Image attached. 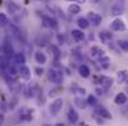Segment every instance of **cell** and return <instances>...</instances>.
<instances>
[{"label": "cell", "instance_id": "1", "mask_svg": "<svg viewBox=\"0 0 128 126\" xmlns=\"http://www.w3.org/2000/svg\"><path fill=\"white\" fill-rule=\"evenodd\" d=\"M47 77L48 79L55 84H61L64 81V77H62V73L60 71H56L54 68H50L48 69V73H47Z\"/></svg>", "mask_w": 128, "mask_h": 126}, {"label": "cell", "instance_id": "2", "mask_svg": "<svg viewBox=\"0 0 128 126\" xmlns=\"http://www.w3.org/2000/svg\"><path fill=\"white\" fill-rule=\"evenodd\" d=\"M1 49H2V57H5V58H8V59H9L11 56H14V54H15V53H14L12 44H11V42L9 41L8 39H6V40H4Z\"/></svg>", "mask_w": 128, "mask_h": 126}, {"label": "cell", "instance_id": "3", "mask_svg": "<svg viewBox=\"0 0 128 126\" xmlns=\"http://www.w3.org/2000/svg\"><path fill=\"white\" fill-rule=\"evenodd\" d=\"M124 11H126V6L122 1L114 2L111 7V15H113V16H121L124 14Z\"/></svg>", "mask_w": 128, "mask_h": 126}, {"label": "cell", "instance_id": "4", "mask_svg": "<svg viewBox=\"0 0 128 126\" xmlns=\"http://www.w3.org/2000/svg\"><path fill=\"white\" fill-rule=\"evenodd\" d=\"M87 20H88V22H90L92 26H98V25L102 22L101 15L96 14L94 11H90V12L87 14Z\"/></svg>", "mask_w": 128, "mask_h": 126}, {"label": "cell", "instance_id": "5", "mask_svg": "<svg viewBox=\"0 0 128 126\" xmlns=\"http://www.w3.org/2000/svg\"><path fill=\"white\" fill-rule=\"evenodd\" d=\"M111 30L112 31H124L126 30V24L121 19H114L111 22Z\"/></svg>", "mask_w": 128, "mask_h": 126}, {"label": "cell", "instance_id": "6", "mask_svg": "<svg viewBox=\"0 0 128 126\" xmlns=\"http://www.w3.org/2000/svg\"><path fill=\"white\" fill-rule=\"evenodd\" d=\"M64 106V100L62 99H56L54 103H51V106H50V113L52 115H57L58 111L62 109Z\"/></svg>", "mask_w": 128, "mask_h": 126}, {"label": "cell", "instance_id": "7", "mask_svg": "<svg viewBox=\"0 0 128 126\" xmlns=\"http://www.w3.org/2000/svg\"><path fill=\"white\" fill-rule=\"evenodd\" d=\"M32 111L31 109H28V108H24L20 110V114H19V118L21 121H31L32 120Z\"/></svg>", "mask_w": 128, "mask_h": 126}, {"label": "cell", "instance_id": "8", "mask_svg": "<svg viewBox=\"0 0 128 126\" xmlns=\"http://www.w3.org/2000/svg\"><path fill=\"white\" fill-rule=\"evenodd\" d=\"M100 83H101L102 89H104V90L107 91V90L112 86V84H113V78L107 77V76H101V77H100Z\"/></svg>", "mask_w": 128, "mask_h": 126}, {"label": "cell", "instance_id": "9", "mask_svg": "<svg viewBox=\"0 0 128 126\" xmlns=\"http://www.w3.org/2000/svg\"><path fill=\"white\" fill-rule=\"evenodd\" d=\"M19 74L21 76V78H24L25 81H29L31 78V71L26 64H22L19 67Z\"/></svg>", "mask_w": 128, "mask_h": 126}, {"label": "cell", "instance_id": "10", "mask_svg": "<svg viewBox=\"0 0 128 126\" xmlns=\"http://www.w3.org/2000/svg\"><path fill=\"white\" fill-rule=\"evenodd\" d=\"M42 24L45 27H50V29H57V21L51 17V16H44L42 17Z\"/></svg>", "mask_w": 128, "mask_h": 126}, {"label": "cell", "instance_id": "11", "mask_svg": "<svg viewBox=\"0 0 128 126\" xmlns=\"http://www.w3.org/2000/svg\"><path fill=\"white\" fill-rule=\"evenodd\" d=\"M94 113H96V115H98V116H101L103 119H112V114L103 106H98Z\"/></svg>", "mask_w": 128, "mask_h": 126}, {"label": "cell", "instance_id": "12", "mask_svg": "<svg viewBox=\"0 0 128 126\" xmlns=\"http://www.w3.org/2000/svg\"><path fill=\"white\" fill-rule=\"evenodd\" d=\"M117 82L118 83H127L128 82V71L122 69L117 72Z\"/></svg>", "mask_w": 128, "mask_h": 126}, {"label": "cell", "instance_id": "13", "mask_svg": "<svg viewBox=\"0 0 128 126\" xmlns=\"http://www.w3.org/2000/svg\"><path fill=\"white\" fill-rule=\"evenodd\" d=\"M6 10H8L9 14H16L18 11H20V6L14 1H8L6 2Z\"/></svg>", "mask_w": 128, "mask_h": 126}, {"label": "cell", "instance_id": "14", "mask_svg": "<svg viewBox=\"0 0 128 126\" xmlns=\"http://www.w3.org/2000/svg\"><path fill=\"white\" fill-rule=\"evenodd\" d=\"M35 61H36L38 64L42 66V64H45V63L47 62V57H46V54H45L44 52L38 51V52H35Z\"/></svg>", "mask_w": 128, "mask_h": 126}, {"label": "cell", "instance_id": "15", "mask_svg": "<svg viewBox=\"0 0 128 126\" xmlns=\"http://www.w3.org/2000/svg\"><path fill=\"white\" fill-rule=\"evenodd\" d=\"M71 36L76 42H81L85 40V34L81 30H72L71 31Z\"/></svg>", "mask_w": 128, "mask_h": 126}, {"label": "cell", "instance_id": "16", "mask_svg": "<svg viewBox=\"0 0 128 126\" xmlns=\"http://www.w3.org/2000/svg\"><path fill=\"white\" fill-rule=\"evenodd\" d=\"M67 119H68V121L71 123V124H76L77 121H78V114L76 113V110H74V109H68V113H67Z\"/></svg>", "mask_w": 128, "mask_h": 126}, {"label": "cell", "instance_id": "17", "mask_svg": "<svg viewBox=\"0 0 128 126\" xmlns=\"http://www.w3.org/2000/svg\"><path fill=\"white\" fill-rule=\"evenodd\" d=\"M127 101H128V98L124 93H118V94L114 96V103H116L117 105H123V104H126Z\"/></svg>", "mask_w": 128, "mask_h": 126}, {"label": "cell", "instance_id": "18", "mask_svg": "<svg viewBox=\"0 0 128 126\" xmlns=\"http://www.w3.org/2000/svg\"><path fill=\"white\" fill-rule=\"evenodd\" d=\"M14 62H15L16 64H19V66H22V64H25V62H26L25 54H24V53H21V52H18V53H15V54H14Z\"/></svg>", "mask_w": 128, "mask_h": 126}, {"label": "cell", "instance_id": "19", "mask_svg": "<svg viewBox=\"0 0 128 126\" xmlns=\"http://www.w3.org/2000/svg\"><path fill=\"white\" fill-rule=\"evenodd\" d=\"M78 73L82 78H88L91 76V71H90L88 66H86V64H81L78 67Z\"/></svg>", "mask_w": 128, "mask_h": 126}, {"label": "cell", "instance_id": "20", "mask_svg": "<svg viewBox=\"0 0 128 126\" xmlns=\"http://www.w3.org/2000/svg\"><path fill=\"white\" fill-rule=\"evenodd\" d=\"M91 56L101 58V57H103V56H104V51H103V49H101L100 47L94 46V47H92V48H91Z\"/></svg>", "mask_w": 128, "mask_h": 126}, {"label": "cell", "instance_id": "21", "mask_svg": "<svg viewBox=\"0 0 128 126\" xmlns=\"http://www.w3.org/2000/svg\"><path fill=\"white\" fill-rule=\"evenodd\" d=\"M74 103H75V105H76L77 108H80V109H85L86 106L88 105L87 100H85V99H82L81 96H77V98H75Z\"/></svg>", "mask_w": 128, "mask_h": 126}, {"label": "cell", "instance_id": "22", "mask_svg": "<svg viewBox=\"0 0 128 126\" xmlns=\"http://www.w3.org/2000/svg\"><path fill=\"white\" fill-rule=\"evenodd\" d=\"M98 62H100V64H101V67L102 68H108L110 67V63H111V59H110V57H107L106 54L103 56V57H101V58H98Z\"/></svg>", "mask_w": 128, "mask_h": 126}, {"label": "cell", "instance_id": "23", "mask_svg": "<svg viewBox=\"0 0 128 126\" xmlns=\"http://www.w3.org/2000/svg\"><path fill=\"white\" fill-rule=\"evenodd\" d=\"M100 39L103 43H108L110 40L112 39V34H110L107 31H102V32H100Z\"/></svg>", "mask_w": 128, "mask_h": 126}, {"label": "cell", "instance_id": "24", "mask_svg": "<svg viewBox=\"0 0 128 126\" xmlns=\"http://www.w3.org/2000/svg\"><path fill=\"white\" fill-rule=\"evenodd\" d=\"M77 25H78L80 30H85V29H87L90 26V22H88V20L86 17H80L77 20Z\"/></svg>", "mask_w": 128, "mask_h": 126}, {"label": "cell", "instance_id": "25", "mask_svg": "<svg viewBox=\"0 0 128 126\" xmlns=\"http://www.w3.org/2000/svg\"><path fill=\"white\" fill-rule=\"evenodd\" d=\"M67 10H68V12H70L71 15H76V14H78V12L81 11V6H80L78 4H71Z\"/></svg>", "mask_w": 128, "mask_h": 126}, {"label": "cell", "instance_id": "26", "mask_svg": "<svg viewBox=\"0 0 128 126\" xmlns=\"http://www.w3.org/2000/svg\"><path fill=\"white\" fill-rule=\"evenodd\" d=\"M35 43H36L38 46H40V47H45V46H47V43H48V39L41 35V36H39V37L35 40Z\"/></svg>", "mask_w": 128, "mask_h": 126}, {"label": "cell", "instance_id": "27", "mask_svg": "<svg viewBox=\"0 0 128 126\" xmlns=\"http://www.w3.org/2000/svg\"><path fill=\"white\" fill-rule=\"evenodd\" d=\"M71 91L74 94H80L81 96L86 94V89L85 88H81V86H74V88H71Z\"/></svg>", "mask_w": 128, "mask_h": 126}, {"label": "cell", "instance_id": "28", "mask_svg": "<svg viewBox=\"0 0 128 126\" xmlns=\"http://www.w3.org/2000/svg\"><path fill=\"white\" fill-rule=\"evenodd\" d=\"M61 91H62V86L54 88V89H51V90H50V93H48V96H50V98H54V96H56L57 94H60Z\"/></svg>", "mask_w": 128, "mask_h": 126}, {"label": "cell", "instance_id": "29", "mask_svg": "<svg viewBox=\"0 0 128 126\" xmlns=\"http://www.w3.org/2000/svg\"><path fill=\"white\" fill-rule=\"evenodd\" d=\"M87 103H88V105H91V106H96L97 103H98V100H97V98H96L94 95H88Z\"/></svg>", "mask_w": 128, "mask_h": 126}, {"label": "cell", "instance_id": "30", "mask_svg": "<svg viewBox=\"0 0 128 126\" xmlns=\"http://www.w3.org/2000/svg\"><path fill=\"white\" fill-rule=\"evenodd\" d=\"M117 43H118V46H120V48H121V49H123V51L128 52V41H124V40H120V41L117 42Z\"/></svg>", "mask_w": 128, "mask_h": 126}, {"label": "cell", "instance_id": "31", "mask_svg": "<svg viewBox=\"0 0 128 126\" xmlns=\"http://www.w3.org/2000/svg\"><path fill=\"white\" fill-rule=\"evenodd\" d=\"M0 24H1V26H6L8 24H9V19H8V16L5 15V14H0Z\"/></svg>", "mask_w": 128, "mask_h": 126}, {"label": "cell", "instance_id": "32", "mask_svg": "<svg viewBox=\"0 0 128 126\" xmlns=\"http://www.w3.org/2000/svg\"><path fill=\"white\" fill-rule=\"evenodd\" d=\"M16 104H18V96H14V98H12V100L10 101V104H9V108L12 110V109L16 106Z\"/></svg>", "mask_w": 128, "mask_h": 126}, {"label": "cell", "instance_id": "33", "mask_svg": "<svg viewBox=\"0 0 128 126\" xmlns=\"http://www.w3.org/2000/svg\"><path fill=\"white\" fill-rule=\"evenodd\" d=\"M35 72H36V76H38V77H41L44 74V69L42 68H39V67L35 68Z\"/></svg>", "mask_w": 128, "mask_h": 126}, {"label": "cell", "instance_id": "34", "mask_svg": "<svg viewBox=\"0 0 128 126\" xmlns=\"http://www.w3.org/2000/svg\"><path fill=\"white\" fill-rule=\"evenodd\" d=\"M94 119H96L97 124H100V125H102V124H103V118H101V116H98V115H96V114H94Z\"/></svg>", "mask_w": 128, "mask_h": 126}, {"label": "cell", "instance_id": "35", "mask_svg": "<svg viewBox=\"0 0 128 126\" xmlns=\"http://www.w3.org/2000/svg\"><path fill=\"white\" fill-rule=\"evenodd\" d=\"M104 89H100V88H96V93H97V95H103L104 94Z\"/></svg>", "mask_w": 128, "mask_h": 126}, {"label": "cell", "instance_id": "36", "mask_svg": "<svg viewBox=\"0 0 128 126\" xmlns=\"http://www.w3.org/2000/svg\"><path fill=\"white\" fill-rule=\"evenodd\" d=\"M57 40L60 42V44H62L64 43V36L62 35H57Z\"/></svg>", "mask_w": 128, "mask_h": 126}, {"label": "cell", "instance_id": "37", "mask_svg": "<svg viewBox=\"0 0 128 126\" xmlns=\"http://www.w3.org/2000/svg\"><path fill=\"white\" fill-rule=\"evenodd\" d=\"M66 1H75L77 4H85L86 2V0H66Z\"/></svg>", "mask_w": 128, "mask_h": 126}, {"label": "cell", "instance_id": "38", "mask_svg": "<svg viewBox=\"0 0 128 126\" xmlns=\"http://www.w3.org/2000/svg\"><path fill=\"white\" fill-rule=\"evenodd\" d=\"M81 126H88V125H87V124H85V123L82 121V124H81Z\"/></svg>", "mask_w": 128, "mask_h": 126}, {"label": "cell", "instance_id": "39", "mask_svg": "<svg viewBox=\"0 0 128 126\" xmlns=\"http://www.w3.org/2000/svg\"><path fill=\"white\" fill-rule=\"evenodd\" d=\"M56 126H65V125H64V124H57Z\"/></svg>", "mask_w": 128, "mask_h": 126}, {"label": "cell", "instance_id": "40", "mask_svg": "<svg viewBox=\"0 0 128 126\" xmlns=\"http://www.w3.org/2000/svg\"><path fill=\"white\" fill-rule=\"evenodd\" d=\"M42 126H50V125H42Z\"/></svg>", "mask_w": 128, "mask_h": 126}]
</instances>
